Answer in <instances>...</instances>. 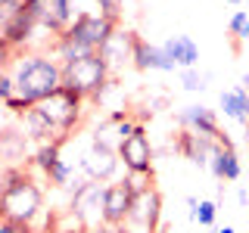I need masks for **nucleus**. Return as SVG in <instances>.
<instances>
[{
    "mask_svg": "<svg viewBox=\"0 0 249 233\" xmlns=\"http://www.w3.org/2000/svg\"><path fill=\"white\" fill-rule=\"evenodd\" d=\"M13 81L16 97H22L28 106H37L62 87V62L41 53H25L13 62Z\"/></svg>",
    "mask_w": 249,
    "mask_h": 233,
    "instance_id": "nucleus-1",
    "label": "nucleus"
},
{
    "mask_svg": "<svg viewBox=\"0 0 249 233\" xmlns=\"http://www.w3.org/2000/svg\"><path fill=\"white\" fill-rule=\"evenodd\" d=\"M41 205H44L41 186L19 168L6 171L3 181H0V217L6 224L31 227V221L41 215Z\"/></svg>",
    "mask_w": 249,
    "mask_h": 233,
    "instance_id": "nucleus-2",
    "label": "nucleus"
},
{
    "mask_svg": "<svg viewBox=\"0 0 249 233\" xmlns=\"http://www.w3.org/2000/svg\"><path fill=\"white\" fill-rule=\"evenodd\" d=\"M115 28H119V22L106 19V16H100V13H78L72 25L56 37L59 59L69 62V59L84 56V53L103 50V44L115 34Z\"/></svg>",
    "mask_w": 249,
    "mask_h": 233,
    "instance_id": "nucleus-3",
    "label": "nucleus"
},
{
    "mask_svg": "<svg viewBox=\"0 0 249 233\" xmlns=\"http://www.w3.org/2000/svg\"><path fill=\"white\" fill-rule=\"evenodd\" d=\"M106 78H109V66H106V59L100 56V50L62 62V84L78 90L81 97L100 93V87L106 84Z\"/></svg>",
    "mask_w": 249,
    "mask_h": 233,
    "instance_id": "nucleus-4",
    "label": "nucleus"
},
{
    "mask_svg": "<svg viewBox=\"0 0 249 233\" xmlns=\"http://www.w3.org/2000/svg\"><path fill=\"white\" fill-rule=\"evenodd\" d=\"M81 103H84L81 93L62 84L56 93H50L47 100H41L35 109L44 115L47 121H50V128L56 131V140H62L78 124V118H81Z\"/></svg>",
    "mask_w": 249,
    "mask_h": 233,
    "instance_id": "nucleus-5",
    "label": "nucleus"
},
{
    "mask_svg": "<svg viewBox=\"0 0 249 233\" xmlns=\"http://www.w3.org/2000/svg\"><path fill=\"white\" fill-rule=\"evenodd\" d=\"M22 10L35 19L37 28L53 31L56 37L72 25V0H25Z\"/></svg>",
    "mask_w": 249,
    "mask_h": 233,
    "instance_id": "nucleus-6",
    "label": "nucleus"
},
{
    "mask_svg": "<svg viewBox=\"0 0 249 233\" xmlns=\"http://www.w3.org/2000/svg\"><path fill=\"white\" fill-rule=\"evenodd\" d=\"M119 162L128 168V174H153V146L143 124H137V131L119 146Z\"/></svg>",
    "mask_w": 249,
    "mask_h": 233,
    "instance_id": "nucleus-7",
    "label": "nucleus"
},
{
    "mask_svg": "<svg viewBox=\"0 0 249 233\" xmlns=\"http://www.w3.org/2000/svg\"><path fill=\"white\" fill-rule=\"evenodd\" d=\"M131 208H134V190L128 183H112L106 186V199H103V224L119 227V224L131 221Z\"/></svg>",
    "mask_w": 249,
    "mask_h": 233,
    "instance_id": "nucleus-8",
    "label": "nucleus"
},
{
    "mask_svg": "<svg viewBox=\"0 0 249 233\" xmlns=\"http://www.w3.org/2000/svg\"><path fill=\"white\" fill-rule=\"evenodd\" d=\"M209 168H212V174L218 177V181H237L240 174H243V165H240V155L237 150H233L231 137L221 134L215 143L212 155H209Z\"/></svg>",
    "mask_w": 249,
    "mask_h": 233,
    "instance_id": "nucleus-9",
    "label": "nucleus"
},
{
    "mask_svg": "<svg viewBox=\"0 0 249 233\" xmlns=\"http://www.w3.org/2000/svg\"><path fill=\"white\" fill-rule=\"evenodd\" d=\"M103 199H106V186H100L97 181L81 183V186L75 190L72 212L81 215L88 224H97V221H103Z\"/></svg>",
    "mask_w": 249,
    "mask_h": 233,
    "instance_id": "nucleus-10",
    "label": "nucleus"
},
{
    "mask_svg": "<svg viewBox=\"0 0 249 233\" xmlns=\"http://www.w3.org/2000/svg\"><path fill=\"white\" fill-rule=\"evenodd\" d=\"M131 62H134V68L140 72H175V62L165 56V50L162 47H153L146 44L140 34H134V53H131Z\"/></svg>",
    "mask_w": 249,
    "mask_h": 233,
    "instance_id": "nucleus-11",
    "label": "nucleus"
},
{
    "mask_svg": "<svg viewBox=\"0 0 249 233\" xmlns=\"http://www.w3.org/2000/svg\"><path fill=\"white\" fill-rule=\"evenodd\" d=\"M159 217H162V196L153 190H143V193H137L134 196V208H131V221H137V224H143L150 233L159 230Z\"/></svg>",
    "mask_w": 249,
    "mask_h": 233,
    "instance_id": "nucleus-12",
    "label": "nucleus"
},
{
    "mask_svg": "<svg viewBox=\"0 0 249 233\" xmlns=\"http://www.w3.org/2000/svg\"><path fill=\"white\" fill-rule=\"evenodd\" d=\"M178 118H181V124H184L187 131H196V134L212 137V140L221 137V128H218L215 112H212V109H206V106H184Z\"/></svg>",
    "mask_w": 249,
    "mask_h": 233,
    "instance_id": "nucleus-13",
    "label": "nucleus"
},
{
    "mask_svg": "<svg viewBox=\"0 0 249 233\" xmlns=\"http://www.w3.org/2000/svg\"><path fill=\"white\" fill-rule=\"evenodd\" d=\"M215 143H218V140L202 137V134H196V131H184V134L178 137V150H181L193 165H199V168L209 165V155H212Z\"/></svg>",
    "mask_w": 249,
    "mask_h": 233,
    "instance_id": "nucleus-14",
    "label": "nucleus"
},
{
    "mask_svg": "<svg viewBox=\"0 0 249 233\" xmlns=\"http://www.w3.org/2000/svg\"><path fill=\"white\" fill-rule=\"evenodd\" d=\"M162 50H165V56L175 62V66H181V68H193L199 62V47L193 44V37H187V34L168 37V41L162 44Z\"/></svg>",
    "mask_w": 249,
    "mask_h": 233,
    "instance_id": "nucleus-15",
    "label": "nucleus"
},
{
    "mask_svg": "<svg viewBox=\"0 0 249 233\" xmlns=\"http://www.w3.org/2000/svg\"><path fill=\"white\" fill-rule=\"evenodd\" d=\"M115 165H119V152L103 150V146H93V150L84 155V171H88L90 181H106V177H112Z\"/></svg>",
    "mask_w": 249,
    "mask_h": 233,
    "instance_id": "nucleus-16",
    "label": "nucleus"
},
{
    "mask_svg": "<svg viewBox=\"0 0 249 233\" xmlns=\"http://www.w3.org/2000/svg\"><path fill=\"white\" fill-rule=\"evenodd\" d=\"M131 53H134V34H131V31H119V28H115V34H112V37H109V41L103 44L100 56L106 59L109 72H112V68L119 66L122 59H124V62L131 59Z\"/></svg>",
    "mask_w": 249,
    "mask_h": 233,
    "instance_id": "nucleus-17",
    "label": "nucleus"
},
{
    "mask_svg": "<svg viewBox=\"0 0 249 233\" xmlns=\"http://www.w3.org/2000/svg\"><path fill=\"white\" fill-rule=\"evenodd\" d=\"M246 100H249L246 87H237V90L221 93V109H224V115H228V118H233V121H243V124H246Z\"/></svg>",
    "mask_w": 249,
    "mask_h": 233,
    "instance_id": "nucleus-18",
    "label": "nucleus"
},
{
    "mask_svg": "<svg viewBox=\"0 0 249 233\" xmlns=\"http://www.w3.org/2000/svg\"><path fill=\"white\" fill-rule=\"evenodd\" d=\"M50 233H88V221L75 212H62L50 221Z\"/></svg>",
    "mask_w": 249,
    "mask_h": 233,
    "instance_id": "nucleus-19",
    "label": "nucleus"
},
{
    "mask_svg": "<svg viewBox=\"0 0 249 233\" xmlns=\"http://www.w3.org/2000/svg\"><path fill=\"white\" fill-rule=\"evenodd\" d=\"M59 162H62V159H59V143H44L41 150H37V155H35V165L41 168L44 174H50V171L56 168Z\"/></svg>",
    "mask_w": 249,
    "mask_h": 233,
    "instance_id": "nucleus-20",
    "label": "nucleus"
},
{
    "mask_svg": "<svg viewBox=\"0 0 249 233\" xmlns=\"http://www.w3.org/2000/svg\"><path fill=\"white\" fill-rule=\"evenodd\" d=\"M231 34L237 37V41H249V13L246 10H237L231 16Z\"/></svg>",
    "mask_w": 249,
    "mask_h": 233,
    "instance_id": "nucleus-21",
    "label": "nucleus"
},
{
    "mask_svg": "<svg viewBox=\"0 0 249 233\" xmlns=\"http://www.w3.org/2000/svg\"><path fill=\"white\" fill-rule=\"evenodd\" d=\"M181 81H184V90H202V87H206V78L196 75L193 68H184V72H181Z\"/></svg>",
    "mask_w": 249,
    "mask_h": 233,
    "instance_id": "nucleus-22",
    "label": "nucleus"
},
{
    "mask_svg": "<svg viewBox=\"0 0 249 233\" xmlns=\"http://www.w3.org/2000/svg\"><path fill=\"white\" fill-rule=\"evenodd\" d=\"M10 97H16V81H13L10 72H0V106H3Z\"/></svg>",
    "mask_w": 249,
    "mask_h": 233,
    "instance_id": "nucleus-23",
    "label": "nucleus"
},
{
    "mask_svg": "<svg viewBox=\"0 0 249 233\" xmlns=\"http://www.w3.org/2000/svg\"><path fill=\"white\" fill-rule=\"evenodd\" d=\"M215 202H199V212H196V221L202 224V227H212L215 224Z\"/></svg>",
    "mask_w": 249,
    "mask_h": 233,
    "instance_id": "nucleus-24",
    "label": "nucleus"
},
{
    "mask_svg": "<svg viewBox=\"0 0 249 233\" xmlns=\"http://www.w3.org/2000/svg\"><path fill=\"white\" fill-rule=\"evenodd\" d=\"M100 3V16H106V19L119 22V10H122V0H97Z\"/></svg>",
    "mask_w": 249,
    "mask_h": 233,
    "instance_id": "nucleus-25",
    "label": "nucleus"
},
{
    "mask_svg": "<svg viewBox=\"0 0 249 233\" xmlns=\"http://www.w3.org/2000/svg\"><path fill=\"white\" fill-rule=\"evenodd\" d=\"M10 56H13V47L3 41V37H0V72H3V66L6 62H10Z\"/></svg>",
    "mask_w": 249,
    "mask_h": 233,
    "instance_id": "nucleus-26",
    "label": "nucleus"
},
{
    "mask_svg": "<svg viewBox=\"0 0 249 233\" xmlns=\"http://www.w3.org/2000/svg\"><path fill=\"white\" fill-rule=\"evenodd\" d=\"M0 233H31V230L22 227V224H6V221H0Z\"/></svg>",
    "mask_w": 249,
    "mask_h": 233,
    "instance_id": "nucleus-27",
    "label": "nucleus"
},
{
    "mask_svg": "<svg viewBox=\"0 0 249 233\" xmlns=\"http://www.w3.org/2000/svg\"><path fill=\"white\" fill-rule=\"evenodd\" d=\"M237 199H240V205H249V193H246V190H240Z\"/></svg>",
    "mask_w": 249,
    "mask_h": 233,
    "instance_id": "nucleus-28",
    "label": "nucleus"
},
{
    "mask_svg": "<svg viewBox=\"0 0 249 233\" xmlns=\"http://www.w3.org/2000/svg\"><path fill=\"white\" fill-rule=\"evenodd\" d=\"M215 233H237L233 227H221V230H215Z\"/></svg>",
    "mask_w": 249,
    "mask_h": 233,
    "instance_id": "nucleus-29",
    "label": "nucleus"
},
{
    "mask_svg": "<svg viewBox=\"0 0 249 233\" xmlns=\"http://www.w3.org/2000/svg\"><path fill=\"white\" fill-rule=\"evenodd\" d=\"M243 87H246V93H249V75H246V78H243Z\"/></svg>",
    "mask_w": 249,
    "mask_h": 233,
    "instance_id": "nucleus-30",
    "label": "nucleus"
},
{
    "mask_svg": "<svg viewBox=\"0 0 249 233\" xmlns=\"http://www.w3.org/2000/svg\"><path fill=\"white\" fill-rule=\"evenodd\" d=\"M228 3H233V6H240V3H243V0H228Z\"/></svg>",
    "mask_w": 249,
    "mask_h": 233,
    "instance_id": "nucleus-31",
    "label": "nucleus"
},
{
    "mask_svg": "<svg viewBox=\"0 0 249 233\" xmlns=\"http://www.w3.org/2000/svg\"><path fill=\"white\" fill-rule=\"evenodd\" d=\"M0 162H3V152H0Z\"/></svg>",
    "mask_w": 249,
    "mask_h": 233,
    "instance_id": "nucleus-32",
    "label": "nucleus"
}]
</instances>
